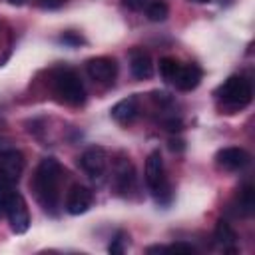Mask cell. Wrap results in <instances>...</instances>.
I'll return each instance as SVG.
<instances>
[{
	"label": "cell",
	"mask_w": 255,
	"mask_h": 255,
	"mask_svg": "<svg viewBox=\"0 0 255 255\" xmlns=\"http://www.w3.org/2000/svg\"><path fill=\"white\" fill-rule=\"evenodd\" d=\"M62 165L56 157H44L30 181V187L38 203L46 211H56L60 203V183H62Z\"/></svg>",
	"instance_id": "cell-1"
},
{
	"label": "cell",
	"mask_w": 255,
	"mask_h": 255,
	"mask_svg": "<svg viewBox=\"0 0 255 255\" xmlns=\"http://www.w3.org/2000/svg\"><path fill=\"white\" fill-rule=\"evenodd\" d=\"M215 98L221 110H225L227 114L239 112L243 108L249 106L251 98H253V88L251 82L243 76H229L217 90H215Z\"/></svg>",
	"instance_id": "cell-2"
},
{
	"label": "cell",
	"mask_w": 255,
	"mask_h": 255,
	"mask_svg": "<svg viewBox=\"0 0 255 255\" xmlns=\"http://www.w3.org/2000/svg\"><path fill=\"white\" fill-rule=\"evenodd\" d=\"M54 96L68 106H82L86 102V88L72 68H60L52 78Z\"/></svg>",
	"instance_id": "cell-3"
},
{
	"label": "cell",
	"mask_w": 255,
	"mask_h": 255,
	"mask_svg": "<svg viewBox=\"0 0 255 255\" xmlns=\"http://www.w3.org/2000/svg\"><path fill=\"white\" fill-rule=\"evenodd\" d=\"M145 185L149 187V191L153 193L157 203H159L161 195L171 197V189L165 179V167H163V159H161L159 151H151L145 159Z\"/></svg>",
	"instance_id": "cell-4"
},
{
	"label": "cell",
	"mask_w": 255,
	"mask_h": 255,
	"mask_svg": "<svg viewBox=\"0 0 255 255\" xmlns=\"http://www.w3.org/2000/svg\"><path fill=\"white\" fill-rule=\"evenodd\" d=\"M4 213H6L14 233H26L28 231V227H30V211H28V203L22 197V193L12 191Z\"/></svg>",
	"instance_id": "cell-5"
},
{
	"label": "cell",
	"mask_w": 255,
	"mask_h": 255,
	"mask_svg": "<svg viewBox=\"0 0 255 255\" xmlns=\"http://www.w3.org/2000/svg\"><path fill=\"white\" fill-rule=\"evenodd\" d=\"M78 163H80V167H82L92 179H100V177L106 173V169H108V153H106L104 147L92 145V147H88V149L80 155Z\"/></svg>",
	"instance_id": "cell-6"
},
{
	"label": "cell",
	"mask_w": 255,
	"mask_h": 255,
	"mask_svg": "<svg viewBox=\"0 0 255 255\" xmlns=\"http://www.w3.org/2000/svg\"><path fill=\"white\" fill-rule=\"evenodd\" d=\"M24 153L16 147H0V175L8 181H18L24 171Z\"/></svg>",
	"instance_id": "cell-7"
},
{
	"label": "cell",
	"mask_w": 255,
	"mask_h": 255,
	"mask_svg": "<svg viewBox=\"0 0 255 255\" xmlns=\"http://www.w3.org/2000/svg\"><path fill=\"white\" fill-rule=\"evenodd\" d=\"M86 72L94 82L110 84V82H114V78L118 74V64L114 58L98 56V58H92L86 62Z\"/></svg>",
	"instance_id": "cell-8"
},
{
	"label": "cell",
	"mask_w": 255,
	"mask_h": 255,
	"mask_svg": "<svg viewBox=\"0 0 255 255\" xmlns=\"http://www.w3.org/2000/svg\"><path fill=\"white\" fill-rule=\"evenodd\" d=\"M92 203H94V193L86 185H80V183H76V185L70 187V191L66 193V201H64L66 211L70 215H82V213H86L92 207Z\"/></svg>",
	"instance_id": "cell-9"
},
{
	"label": "cell",
	"mask_w": 255,
	"mask_h": 255,
	"mask_svg": "<svg viewBox=\"0 0 255 255\" xmlns=\"http://www.w3.org/2000/svg\"><path fill=\"white\" fill-rule=\"evenodd\" d=\"M249 153L243 147H223L215 153V163L223 171H241L249 163Z\"/></svg>",
	"instance_id": "cell-10"
},
{
	"label": "cell",
	"mask_w": 255,
	"mask_h": 255,
	"mask_svg": "<svg viewBox=\"0 0 255 255\" xmlns=\"http://www.w3.org/2000/svg\"><path fill=\"white\" fill-rule=\"evenodd\" d=\"M114 187L120 195H128L135 187V167L128 157H120L114 167Z\"/></svg>",
	"instance_id": "cell-11"
},
{
	"label": "cell",
	"mask_w": 255,
	"mask_h": 255,
	"mask_svg": "<svg viewBox=\"0 0 255 255\" xmlns=\"http://www.w3.org/2000/svg\"><path fill=\"white\" fill-rule=\"evenodd\" d=\"M129 70H131V76L135 80H147V78H151V74H153L151 56L145 50H141V48L131 50V54H129Z\"/></svg>",
	"instance_id": "cell-12"
},
{
	"label": "cell",
	"mask_w": 255,
	"mask_h": 255,
	"mask_svg": "<svg viewBox=\"0 0 255 255\" xmlns=\"http://www.w3.org/2000/svg\"><path fill=\"white\" fill-rule=\"evenodd\" d=\"M201 78H203V72L197 64H181V70H179L173 86L181 92H191L199 86Z\"/></svg>",
	"instance_id": "cell-13"
},
{
	"label": "cell",
	"mask_w": 255,
	"mask_h": 255,
	"mask_svg": "<svg viewBox=\"0 0 255 255\" xmlns=\"http://www.w3.org/2000/svg\"><path fill=\"white\" fill-rule=\"evenodd\" d=\"M213 239H215V243L225 251V253H235L237 251V233H235V229L227 223V221H223V219H219L217 221V225H215V231H213Z\"/></svg>",
	"instance_id": "cell-14"
},
{
	"label": "cell",
	"mask_w": 255,
	"mask_h": 255,
	"mask_svg": "<svg viewBox=\"0 0 255 255\" xmlns=\"http://www.w3.org/2000/svg\"><path fill=\"white\" fill-rule=\"evenodd\" d=\"M137 98L135 96H128L124 100H120L114 108H112V118L118 122V124H131L137 116Z\"/></svg>",
	"instance_id": "cell-15"
},
{
	"label": "cell",
	"mask_w": 255,
	"mask_h": 255,
	"mask_svg": "<svg viewBox=\"0 0 255 255\" xmlns=\"http://www.w3.org/2000/svg\"><path fill=\"white\" fill-rule=\"evenodd\" d=\"M235 201H237V211L241 215L249 217L255 211V191H253V185L251 183H245L243 187H239Z\"/></svg>",
	"instance_id": "cell-16"
},
{
	"label": "cell",
	"mask_w": 255,
	"mask_h": 255,
	"mask_svg": "<svg viewBox=\"0 0 255 255\" xmlns=\"http://www.w3.org/2000/svg\"><path fill=\"white\" fill-rule=\"evenodd\" d=\"M179 70H181V62H177L175 58L165 56V58L159 60V74H161V78L165 82L173 84L175 78H177V74H179Z\"/></svg>",
	"instance_id": "cell-17"
},
{
	"label": "cell",
	"mask_w": 255,
	"mask_h": 255,
	"mask_svg": "<svg viewBox=\"0 0 255 255\" xmlns=\"http://www.w3.org/2000/svg\"><path fill=\"white\" fill-rule=\"evenodd\" d=\"M145 14H147V18L151 22H163L167 18V14H169V8H167V4L163 0H149L145 4Z\"/></svg>",
	"instance_id": "cell-18"
},
{
	"label": "cell",
	"mask_w": 255,
	"mask_h": 255,
	"mask_svg": "<svg viewBox=\"0 0 255 255\" xmlns=\"http://www.w3.org/2000/svg\"><path fill=\"white\" fill-rule=\"evenodd\" d=\"M12 181H8L6 177H2L0 175V215L6 211V203H8V199H10V195H12Z\"/></svg>",
	"instance_id": "cell-19"
},
{
	"label": "cell",
	"mask_w": 255,
	"mask_h": 255,
	"mask_svg": "<svg viewBox=\"0 0 255 255\" xmlns=\"http://www.w3.org/2000/svg\"><path fill=\"white\" fill-rule=\"evenodd\" d=\"M124 245H126V233L120 231V233L114 237V241L110 243L108 251H110L112 255H120V253H124Z\"/></svg>",
	"instance_id": "cell-20"
},
{
	"label": "cell",
	"mask_w": 255,
	"mask_h": 255,
	"mask_svg": "<svg viewBox=\"0 0 255 255\" xmlns=\"http://www.w3.org/2000/svg\"><path fill=\"white\" fill-rule=\"evenodd\" d=\"M147 2H149V0H122V4H124L128 10H131V12H139V10H143Z\"/></svg>",
	"instance_id": "cell-21"
},
{
	"label": "cell",
	"mask_w": 255,
	"mask_h": 255,
	"mask_svg": "<svg viewBox=\"0 0 255 255\" xmlns=\"http://www.w3.org/2000/svg\"><path fill=\"white\" fill-rule=\"evenodd\" d=\"M165 251H179V253H193L195 251V247L193 245H189V243H173V245H169V247H165Z\"/></svg>",
	"instance_id": "cell-22"
},
{
	"label": "cell",
	"mask_w": 255,
	"mask_h": 255,
	"mask_svg": "<svg viewBox=\"0 0 255 255\" xmlns=\"http://www.w3.org/2000/svg\"><path fill=\"white\" fill-rule=\"evenodd\" d=\"M38 4H40L44 10H56V8L64 6L66 0H38Z\"/></svg>",
	"instance_id": "cell-23"
},
{
	"label": "cell",
	"mask_w": 255,
	"mask_h": 255,
	"mask_svg": "<svg viewBox=\"0 0 255 255\" xmlns=\"http://www.w3.org/2000/svg\"><path fill=\"white\" fill-rule=\"evenodd\" d=\"M8 2H10L12 6H22V4L26 2V0H8Z\"/></svg>",
	"instance_id": "cell-24"
},
{
	"label": "cell",
	"mask_w": 255,
	"mask_h": 255,
	"mask_svg": "<svg viewBox=\"0 0 255 255\" xmlns=\"http://www.w3.org/2000/svg\"><path fill=\"white\" fill-rule=\"evenodd\" d=\"M191 2H195V4H203V2H207V0H191Z\"/></svg>",
	"instance_id": "cell-25"
}]
</instances>
